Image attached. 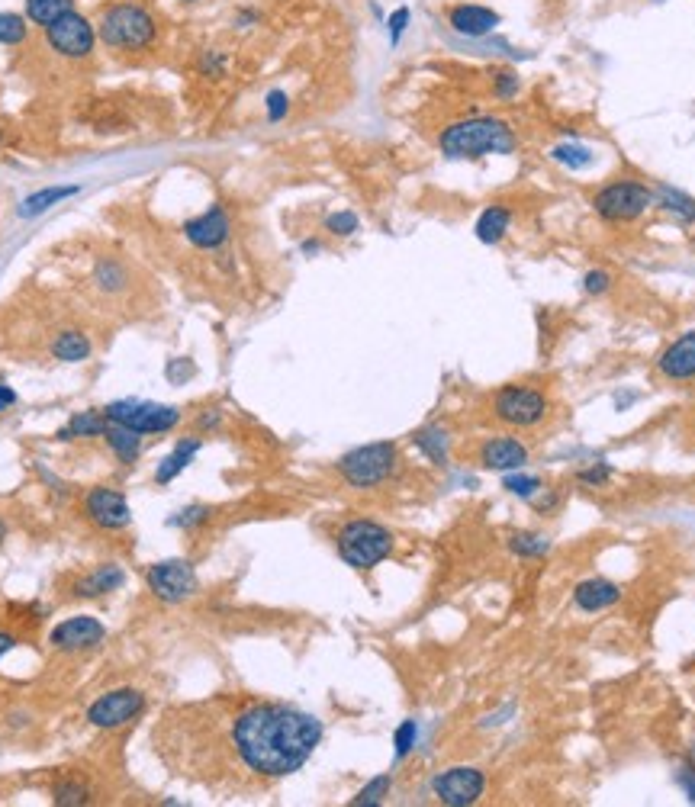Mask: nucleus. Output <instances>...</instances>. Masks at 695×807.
Masks as SVG:
<instances>
[{
	"mask_svg": "<svg viewBox=\"0 0 695 807\" xmlns=\"http://www.w3.org/2000/svg\"><path fill=\"white\" fill-rule=\"evenodd\" d=\"M184 235L197 248H219L229 238V216H226V209L223 206H210L203 216L187 222Z\"/></svg>",
	"mask_w": 695,
	"mask_h": 807,
	"instance_id": "nucleus-17",
	"label": "nucleus"
},
{
	"mask_svg": "<svg viewBox=\"0 0 695 807\" xmlns=\"http://www.w3.org/2000/svg\"><path fill=\"white\" fill-rule=\"evenodd\" d=\"M303 251H306V254H316L319 245H316V242H303Z\"/></svg>",
	"mask_w": 695,
	"mask_h": 807,
	"instance_id": "nucleus-48",
	"label": "nucleus"
},
{
	"mask_svg": "<svg viewBox=\"0 0 695 807\" xmlns=\"http://www.w3.org/2000/svg\"><path fill=\"white\" fill-rule=\"evenodd\" d=\"M416 444L422 447V451L432 457L435 463H445L448 457V435L441 428H425L416 435Z\"/></svg>",
	"mask_w": 695,
	"mask_h": 807,
	"instance_id": "nucleus-30",
	"label": "nucleus"
},
{
	"mask_svg": "<svg viewBox=\"0 0 695 807\" xmlns=\"http://www.w3.org/2000/svg\"><path fill=\"white\" fill-rule=\"evenodd\" d=\"M551 158L560 161V164H567V168H573V171L589 168V164H593V152L583 148V145H557L551 152Z\"/></svg>",
	"mask_w": 695,
	"mask_h": 807,
	"instance_id": "nucleus-31",
	"label": "nucleus"
},
{
	"mask_svg": "<svg viewBox=\"0 0 695 807\" xmlns=\"http://www.w3.org/2000/svg\"><path fill=\"white\" fill-rule=\"evenodd\" d=\"M441 152L448 158H483V155H509L515 148V132L509 123L493 116H477L454 123L441 132Z\"/></svg>",
	"mask_w": 695,
	"mask_h": 807,
	"instance_id": "nucleus-2",
	"label": "nucleus"
},
{
	"mask_svg": "<svg viewBox=\"0 0 695 807\" xmlns=\"http://www.w3.org/2000/svg\"><path fill=\"white\" fill-rule=\"evenodd\" d=\"M593 206L596 213L609 222H631L654 206V190H647L638 181H615L596 193Z\"/></svg>",
	"mask_w": 695,
	"mask_h": 807,
	"instance_id": "nucleus-7",
	"label": "nucleus"
},
{
	"mask_svg": "<svg viewBox=\"0 0 695 807\" xmlns=\"http://www.w3.org/2000/svg\"><path fill=\"white\" fill-rule=\"evenodd\" d=\"M393 550V534L377 521H348L338 531V554L354 570H371L380 560H387Z\"/></svg>",
	"mask_w": 695,
	"mask_h": 807,
	"instance_id": "nucleus-4",
	"label": "nucleus"
},
{
	"mask_svg": "<svg viewBox=\"0 0 695 807\" xmlns=\"http://www.w3.org/2000/svg\"><path fill=\"white\" fill-rule=\"evenodd\" d=\"M480 460L486 470H499V473H512L522 470L528 463V447L522 441H515L509 435L502 438H490L480 447Z\"/></svg>",
	"mask_w": 695,
	"mask_h": 807,
	"instance_id": "nucleus-15",
	"label": "nucleus"
},
{
	"mask_svg": "<svg viewBox=\"0 0 695 807\" xmlns=\"http://www.w3.org/2000/svg\"><path fill=\"white\" fill-rule=\"evenodd\" d=\"M145 705V698L142 692L136 689H113L107 692L103 698H97L91 711H87V721H91L94 727H120L126 721H132Z\"/></svg>",
	"mask_w": 695,
	"mask_h": 807,
	"instance_id": "nucleus-12",
	"label": "nucleus"
},
{
	"mask_svg": "<svg viewBox=\"0 0 695 807\" xmlns=\"http://www.w3.org/2000/svg\"><path fill=\"white\" fill-rule=\"evenodd\" d=\"M654 203L660 209H667V213L676 216L679 222H695V200L689 197V193H683V190H676L670 184H660L654 190Z\"/></svg>",
	"mask_w": 695,
	"mask_h": 807,
	"instance_id": "nucleus-22",
	"label": "nucleus"
},
{
	"mask_svg": "<svg viewBox=\"0 0 695 807\" xmlns=\"http://www.w3.org/2000/svg\"><path fill=\"white\" fill-rule=\"evenodd\" d=\"M621 599V589L609 579H586L573 592V605L580 611H602Z\"/></svg>",
	"mask_w": 695,
	"mask_h": 807,
	"instance_id": "nucleus-19",
	"label": "nucleus"
},
{
	"mask_svg": "<svg viewBox=\"0 0 695 807\" xmlns=\"http://www.w3.org/2000/svg\"><path fill=\"white\" fill-rule=\"evenodd\" d=\"M84 435H91V438L107 435V415L81 412V415L71 418V425H68V428L58 431V438H62V441H65V438H84Z\"/></svg>",
	"mask_w": 695,
	"mask_h": 807,
	"instance_id": "nucleus-26",
	"label": "nucleus"
},
{
	"mask_svg": "<svg viewBox=\"0 0 695 807\" xmlns=\"http://www.w3.org/2000/svg\"><path fill=\"white\" fill-rule=\"evenodd\" d=\"M206 512L203 508H187V512H181L177 518H171V525H177V528H184V525H194V521H200Z\"/></svg>",
	"mask_w": 695,
	"mask_h": 807,
	"instance_id": "nucleus-45",
	"label": "nucleus"
},
{
	"mask_svg": "<svg viewBox=\"0 0 695 807\" xmlns=\"http://www.w3.org/2000/svg\"><path fill=\"white\" fill-rule=\"evenodd\" d=\"M406 23H409V10H406V7H399V10L393 13V17H390V39H393V42H399V36H403Z\"/></svg>",
	"mask_w": 695,
	"mask_h": 807,
	"instance_id": "nucleus-42",
	"label": "nucleus"
},
{
	"mask_svg": "<svg viewBox=\"0 0 695 807\" xmlns=\"http://www.w3.org/2000/svg\"><path fill=\"white\" fill-rule=\"evenodd\" d=\"M448 23H451L454 33L480 39V36H490L499 26V13L490 7H480V4H457L448 10Z\"/></svg>",
	"mask_w": 695,
	"mask_h": 807,
	"instance_id": "nucleus-18",
	"label": "nucleus"
},
{
	"mask_svg": "<svg viewBox=\"0 0 695 807\" xmlns=\"http://www.w3.org/2000/svg\"><path fill=\"white\" fill-rule=\"evenodd\" d=\"M123 570L116 563H107V566H97L94 573H87L81 582H78V595H84V599H94V595H107L113 589H120L123 586Z\"/></svg>",
	"mask_w": 695,
	"mask_h": 807,
	"instance_id": "nucleus-20",
	"label": "nucleus"
},
{
	"mask_svg": "<svg viewBox=\"0 0 695 807\" xmlns=\"http://www.w3.org/2000/svg\"><path fill=\"white\" fill-rule=\"evenodd\" d=\"M4 534H7V528H4V521H0V541H4Z\"/></svg>",
	"mask_w": 695,
	"mask_h": 807,
	"instance_id": "nucleus-49",
	"label": "nucleus"
},
{
	"mask_svg": "<svg viewBox=\"0 0 695 807\" xmlns=\"http://www.w3.org/2000/svg\"><path fill=\"white\" fill-rule=\"evenodd\" d=\"M46 39L62 58H87L94 52V26L75 10L46 26Z\"/></svg>",
	"mask_w": 695,
	"mask_h": 807,
	"instance_id": "nucleus-9",
	"label": "nucleus"
},
{
	"mask_svg": "<svg viewBox=\"0 0 695 807\" xmlns=\"http://www.w3.org/2000/svg\"><path fill=\"white\" fill-rule=\"evenodd\" d=\"M107 422L123 425L139 431V435H155V431H171L181 422V412L174 406H158V402H139V399H126V402H110L107 409Z\"/></svg>",
	"mask_w": 695,
	"mask_h": 807,
	"instance_id": "nucleus-6",
	"label": "nucleus"
},
{
	"mask_svg": "<svg viewBox=\"0 0 695 807\" xmlns=\"http://www.w3.org/2000/svg\"><path fill=\"white\" fill-rule=\"evenodd\" d=\"M13 402H17V396H13V393L7 390V386H0V409H4V406H13Z\"/></svg>",
	"mask_w": 695,
	"mask_h": 807,
	"instance_id": "nucleus-46",
	"label": "nucleus"
},
{
	"mask_svg": "<svg viewBox=\"0 0 695 807\" xmlns=\"http://www.w3.org/2000/svg\"><path fill=\"white\" fill-rule=\"evenodd\" d=\"M435 795L441 804H451V807H467L473 804L486 788V779L480 769H467V766H457V769H448L441 772L438 779L432 782Z\"/></svg>",
	"mask_w": 695,
	"mask_h": 807,
	"instance_id": "nucleus-11",
	"label": "nucleus"
},
{
	"mask_svg": "<svg viewBox=\"0 0 695 807\" xmlns=\"http://www.w3.org/2000/svg\"><path fill=\"white\" fill-rule=\"evenodd\" d=\"M506 489L512 492V496H522V499H528V496H535V492L541 489V480H538V476L512 473V476H506Z\"/></svg>",
	"mask_w": 695,
	"mask_h": 807,
	"instance_id": "nucleus-36",
	"label": "nucleus"
},
{
	"mask_svg": "<svg viewBox=\"0 0 695 807\" xmlns=\"http://www.w3.org/2000/svg\"><path fill=\"white\" fill-rule=\"evenodd\" d=\"M679 785H683V791L689 795V801L695 804V762H683V769H679Z\"/></svg>",
	"mask_w": 695,
	"mask_h": 807,
	"instance_id": "nucleus-40",
	"label": "nucleus"
},
{
	"mask_svg": "<svg viewBox=\"0 0 695 807\" xmlns=\"http://www.w3.org/2000/svg\"><path fill=\"white\" fill-rule=\"evenodd\" d=\"M583 287H586V293H596L599 296V293H605V290L612 287V277L605 274V271H589L583 277Z\"/></svg>",
	"mask_w": 695,
	"mask_h": 807,
	"instance_id": "nucleus-39",
	"label": "nucleus"
},
{
	"mask_svg": "<svg viewBox=\"0 0 695 807\" xmlns=\"http://www.w3.org/2000/svg\"><path fill=\"white\" fill-rule=\"evenodd\" d=\"M509 222H512V213L506 206H486L483 216L477 219V238L483 245H496L502 242V235L509 232Z\"/></svg>",
	"mask_w": 695,
	"mask_h": 807,
	"instance_id": "nucleus-21",
	"label": "nucleus"
},
{
	"mask_svg": "<svg viewBox=\"0 0 695 807\" xmlns=\"http://www.w3.org/2000/svg\"><path fill=\"white\" fill-rule=\"evenodd\" d=\"M123 280H126V271H123V264H116V261H100L97 264V283L103 290H123Z\"/></svg>",
	"mask_w": 695,
	"mask_h": 807,
	"instance_id": "nucleus-33",
	"label": "nucleus"
},
{
	"mask_svg": "<svg viewBox=\"0 0 695 807\" xmlns=\"http://www.w3.org/2000/svg\"><path fill=\"white\" fill-rule=\"evenodd\" d=\"M49 640H52V647H58V650H91L103 640V624L97 618L81 615V618H71L65 624H58Z\"/></svg>",
	"mask_w": 695,
	"mask_h": 807,
	"instance_id": "nucleus-14",
	"label": "nucleus"
},
{
	"mask_svg": "<svg viewBox=\"0 0 695 807\" xmlns=\"http://www.w3.org/2000/svg\"><path fill=\"white\" fill-rule=\"evenodd\" d=\"M145 579H149L152 592L161 602H184L187 595L197 592V573H194V566L184 563V560L155 563V566H149Z\"/></svg>",
	"mask_w": 695,
	"mask_h": 807,
	"instance_id": "nucleus-10",
	"label": "nucleus"
},
{
	"mask_svg": "<svg viewBox=\"0 0 695 807\" xmlns=\"http://www.w3.org/2000/svg\"><path fill=\"white\" fill-rule=\"evenodd\" d=\"M387 791H390V775H377L374 782H367V785L358 791V798H354V804H380Z\"/></svg>",
	"mask_w": 695,
	"mask_h": 807,
	"instance_id": "nucleus-34",
	"label": "nucleus"
},
{
	"mask_svg": "<svg viewBox=\"0 0 695 807\" xmlns=\"http://www.w3.org/2000/svg\"><path fill=\"white\" fill-rule=\"evenodd\" d=\"M184 4H194V0H184Z\"/></svg>",
	"mask_w": 695,
	"mask_h": 807,
	"instance_id": "nucleus-50",
	"label": "nucleus"
},
{
	"mask_svg": "<svg viewBox=\"0 0 695 807\" xmlns=\"http://www.w3.org/2000/svg\"><path fill=\"white\" fill-rule=\"evenodd\" d=\"M10 647H13V637L10 634H0V656H4Z\"/></svg>",
	"mask_w": 695,
	"mask_h": 807,
	"instance_id": "nucleus-47",
	"label": "nucleus"
},
{
	"mask_svg": "<svg viewBox=\"0 0 695 807\" xmlns=\"http://www.w3.org/2000/svg\"><path fill=\"white\" fill-rule=\"evenodd\" d=\"M78 187H52V190H42V193H33L29 200H23L20 206V216L29 219V216H39V213H46V209L58 200H65V197H75Z\"/></svg>",
	"mask_w": 695,
	"mask_h": 807,
	"instance_id": "nucleus-28",
	"label": "nucleus"
},
{
	"mask_svg": "<svg viewBox=\"0 0 695 807\" xmlns=\"http://www.w3.org/2000/svg\"><path fill=\"white\" fill-rule=\"evenodd\" d=\"M107 444L113 447V454L120 457L123 463H132V460L139 457L142 438H139V431H132V428L110 425V428H107Z\"/></svg>",
	"mask_w": 695,
	"mask_h": 807,
	"instance_id": "nucleus-25",
	"label": "nucleus"
},
{
	"mask_svg": "<svg viewBox=\"0 0 695 807\" xmlns=\"http://www.w3.org/2000/svg\"><path fill=\"white\" fill-rule=\"evenodd\" d=\"M416 734H419L416 721H406L403 727L396 730V756H406L412 746H416Z\"/></svg>",
	"mask_w": 695,
	"mask_h": 807,
	"instance_id": "nucleus-38",
	"label": "nucleus"
},
{
	"mask_svg": "<svg viewBox=\"0 0 695 807\" xmlns=\"http://www.w3.org/2000/svg\"><path fill=\"white\" fill-rule=\"evenodd\" d=\"M232 740L242 762L258 775L280 779L297 772L322 740V724L313 714L284 705H255L232 724Z\"/></svg>",
	"mask_w": 695,
	"mask_h": 807,
	"instance_id": "nucleus-1",
	"label": "nucleus"
},
{
	"mask_svg": "<svg viewBox=\"0 0 695 807\" xmlns=\"http://www.w3.org/2000/svg\"><path fill=\"white\" fill-rule=\"evenodd\" d=\"M284 113H287V97L284 94H271L268 97V116L271 119H280Z\"/></svg>",
	"mask_w": 695,
	"mask_h": 807,
	"instance_id": "nucleus-44",
	"label": "nucleus"
},
{
	"mask_svg": "<svg viewBox=\"0 0 695 807\" xmlns=\"http://www.w3.org/2000/svg\"><path fill=\"white\" fill-rule=\"evenodd\" d=\"M52 354L58 361H84L87 354H91V341H87L81 332H62L55 341H52Z\"/></svg>",
	"mask_w": 695,
	"mask_h": 807,
	"instance_id": "nucleus-27",
	"label": "nucleus"
},
{
	"mask_svg": "<svg viewBox=\"0 0 695 807\" xmlns=\"http://www.w3.org/2000/svg\"><path fill=\"white\" fill-rule=\"evenodd\" d=\"M26 39V20L20 13H0V42L4 46H20Z\"/></svg>",
	"mask_w": 695,
	"mask_h": 807,
	"instance_id": "nucleus-32",
	"label": "nucleus"
},
{
	"mask_svg": "<svg viewBox=\"0 0 695 807\" xmlns=\"http://www.w3.org/2000/svg\"><path fill=\"white\" fill-rule=\"evenodd\" d=\"M496 91H499V97H512L515 91H519V78H515V74H499Z\"/></svg>",
	"mask_w": 695,
	"mask_h": 807,
	"instance_id": "nucleus-43",
	"label": "nucleus"
},
{
	"mask_svg": "<svg viewBox=\"0 0 695 807\" xmlns=\"http://www.w3.org/2000/svg\"><path fill=\"white\" fill-rule=\"evenodd\" d=\"M325 229H329L332 235H351V232H358V216L342 209V213H332L329 219H325Z\"/></svg>",
	"mask_w": 695,
	"mask_h": 807,
	"instance_id": "nucleus-37",
	"label": "nucleus"
},
{
	"mask_svg": "<svg viewBox=\"0 0 695 807\" xmlns=\"http://www.w3.org/2000/svg\"><path fill=\"white\" fill-rule=\"evenodd\" d=\"M660 377H667L673 383H683L695 377V332H686L683 338H676L673 345L660 354L657 361Z\"/></svg>",
	"mask_w": 695,
	"mask_h": 807,
	"instance_id": "nucleus-16",
	"label": "nucleus"
},
{
	"mask_svg": "<svg viewBox=\"0 0 695 807\" xmlns=\"http://www.w3.org/2000/svg\"><path fill=\"white\" fill-rule=\"evenodd\" d=\"M338 470H342L348 486L371 489L396 470V447L390 441L364 444V447H358V451H351L338 460Z\"/></svg>",
	"mask_w": 695,
	"mask_h": 807,
	"instance_id": "nucleus-5",
	"label": "nucleus"
},
{
	"mask_svg": "<svg viewBox=\"0 0 695 807\" xmlns=\"http://www.w3.org/2000/svg\"><path fill=\"white\" fill-rule=\"evenodd\" d=\"M509 547H512L519 557H544L547 550H551V541H547L544 534L522 531V534H512V537H509Z\"/></svg>",
	"mask_w": 695,
	"mask_h": 807,
	"instance_id": "nucleus-29",
	"label": "nucleus"
},
{
	"mask_svg": "<svg viewBox=\"0 0 695 807\" xmlns=\"http://www.w3.org/2000/svg\"><path fill=\"white\" fill-rule=\"evenodd\" d=\"M71 10H75V0H26V17L39 26H52Z\"/></svg>",
	"mask_w": 695,
	"mask_h": 807,
	"instance_id": "nucleus-24",
	"label": "nucleus"
},
{
	"mask_svg": "<svg viewBox=\"0 0 695 807\" xmlns=\"http://www.w3.org/2000/svg\"><path fill=\"white\" fill-rule=\"evenodd\" d=\"M87 798H91V791H87L81 782H62V785H55V804H84Z\"/></svg>",
	"mask_w": 695,
	"mask_h": 807,
	"instance_id": "nucleus-35",
	"label": "nucleus"
},
{
	"mask_svg": "<svg viewBox=\"0 0 695 807\" xmlns=\"http://www.w3.org/2000/svg\"><path fill=\"white\" fill-rule=\"evenodd\" d=\"M84 508H87V515H91L100 528H126L129 525V502L120 496L116 489H107V486H97L87 492V499H84Z\"/></svg>",
	"mask_w": 695,
	"mask_h": 807,
	"instance_id": "nucleus-13",
	"label": "nucleus"
},
{
	"mask_svg": "<svg viewBox=\"0 0 695 807\" xmlns=\"http://www.w3.org/2000/svg\"><path fill=\"white\" fill-rule=\"evenodd\" d=\"M200 451V438H190V441H181L177 444V451L171 454V457H165V463H161L158 467V473H155V480L165 486V483H171L177 473H181L184 467L190 460H194V454Z\"/></svg>",
	"mask_w": 695,
	"mask_h": 807,
	"instance_id": "nucleus-23",
	"label": "nucleus"
},
{
	"mask_svg": "<svg viewBox=\"0 0 695 807\" xmlns=\"http://www.w3.org/2000/svg\"><path fill=\"white\" fill-rule=\"evenodd\" d=\"M612 476V470L605 467V463H599V467H589V470H583L580 473V483H589V486H599V483H605Z\"/></svg>",
	"mask_w": 695,
	"mask_h": 807,
	"instance_id": "nucleus-41",
	"label": "nucleus"
},
{
	"mask_svg": "<svg viewBox=\"0 0 695 807\" xmlns=\"http://www.w3.org/2000/svg\"><path fill=\"white\" fill-rule=\"evenodd\" d=\"M155 36H158L155 17L139 4H113L100 17V39L107 42L110 49L139 52L145 46H152Z\"/></svg>",
	"mask_w": 695,
	"mask_h": 807,
	"instance_id": "nucleus-3",
	"label": "nucleus"
},
{
	"mask_svg": "<svg viewBox=\"0 0 695 807\" xmlns=\"http://www.w3.org/2000/svg\"><path fill=\"white\" fill-rule=\"evenodd\" d=\"M496 418L512 428H531L547 415V399L544 393L531 390V386H506L496 393Z\"/></svg>",
	"mask_w": 695,
	"mask_h": 807,
	"instance_id": "nucleus-8",
	"label": "nucleus"
}]
</instances>
